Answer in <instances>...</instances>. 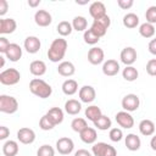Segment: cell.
Instances as JSON below:
<instances>
[{"label":"cell","instance_id":"e575fe53","mask_svg":"<svg viewBox=\"0 0 156 156\" xmlns=\"http://www.w3.org/2000/svg\"><path fill=\"white\" fill-rule=\"evenodd\" d=\"M71 127H72V129H73L76 133H80V132H83V130H84L87 127H89V126H88L85 118L76 117V118H73V121L71 122Z\"/></svg>","mask_w":156,"mask_h":156},{"label":"cell","instance_id":"2e32d148","mask_svg":"<svg viewBox=\"0 0 156 156\" xmlns=\"http://www.w3.org/2000/svg\"><path fill=\"white\" fill-rule=\"evenodd\" d=\"M34 22L39 27H48V26L51 24L52 17H51L49 11H46V10H38L34 13Z\"/></svg>","mask_w":156,"mask_h":156},{"label":"cell","instance_id":"e0dca14e","mask_svg":"<svg viewBox=\"0 0 156 156\" xmlns=\"http://www.w3.org/2000/svg\"><path fill=\"white\" fill-rule=\"evenodd\" d=\"M4 55L11 62H17L22 57V48L16 43H11Z\"/></svg>","mask_w":156,"mask_h":156},{"label":"cell","instance_id":"d6a6232c","mask_svg":"<svg viewBox=\"0 0 156 156\" xmlns=\"http://www.w3.org/2000/svg\"><path fill=\"white\" fill-rule=\"evenodd\" d=\"M56 30H57V33L61 35V38H63V37H67V35H69V34L72 33L73 27H72V23H69L68 21H61V22L57 24Z\"/></svg>","mask_w":156,"mask_h":156},{"label":"cell","instance_id":"ab89813d","mask_svg":"<svg viewBox=\"0 0 156 156\" xmlns=\"http://www.w3.org/2000/svg\"><path fill=\"white\" fill-rule=\"evenodd\" d=\"M39 127H40V129H43V130H51V129H54L55 124L49 119V117H48L46 115H44V116L39 119Z\"/></svg>","mask_w":156,"mask_h":156},{"label":"cell","instance_id":"60d3db41","mask_svg":"<svg viewBox=\"0 0 156 156\" xmlns=\"http://www.w3.org/2000/svg\"><path fill=\"white\" fill-rule=\"evenodd\" d=\"M145 18H146V22L147 23H151V24H155L156 23V5H152V6H150L146 10Z\"/></svg>","mask_w":156,"mask_h":156},{"label":"cell","instance_id":"52a82bcc","mask_svg":"<svg viewBox=\"0 0 156 156\" xmlns=\"http://www.w3.org/2000/svg\"><path fill=\"white\" fill-rule=\"evenodd\" d=\"M115 119L117 122V124L124 129H130L134 127V118L130 115V112L127 111H119L116 113Z\"/></svg>","mask_w":156,"mask_h":156},{"label":"cell","instance_id":"f6af8a7d","mask_svg":"<svg viewBox=\"0 0 156 156\" xmlns=\"http://www.w3.org/2000/svg\"><path fill=\"white\" fill-rule=\"evenodd\" d=\"M94 21H96V22H99L100 24H102L105 28H107L108 29V27L111 26V18L106 15V16H104V17H101V18H99V20H94Z\"/></svg>","mask_w":156,"mask_h":156},{"label":"cell","instance_id":"ac0fdd59","mask_svg":"<svg viewBox=\"0 0 156 156\" xmlns=\"http://www.w3.org/2000/svg\"><path fill=\"white\" fill-rule=\"evenodd\" d=\"M79 138L85 144H95L96 143V139H98L96 129L95 128H91V127H87L83 132L79 133Z\"/></svg>","mask_w":156,"mask_h":156},{"label":"cell","instance_id":"44dd1931","mask_svg":"<svg viewBox=\"0 0 156 156\" xmlns=\"http://www.w3.org/2000/svg\"><path fill=\"white\" fill-rule=\"evenodd\" d=\"M29 71L35 77H41L46 73V63L41 60H34L29 65Z\"/></svg>","mask_w":156,"mask_h":156},{"label":"cell","instance_id":"9c48e42d","mask_svg":"<svg viewBox=\"0 0 156 156\" xmlns=\"http://www.w3.org/2000/svg\"><path fill=\"white\" fill-rule=\"evenodd\" d=\"M136 57H138V54L133 46H126L119 54L121 62L124 63L126 66H133V63L136 61Z\"/></svg>","mask_w":156,"mask_h":156},{"label":"cell","instance_id":"7bdbcfd3","mask_svg":"<svg viewBox=\"0 0 156 156\" xmlns=\"http://www.w3.org/2000/svg\"><path fill=\"white\" fill-rule=\"evenodd\" d=\"M134 1L133 0H118L117 1V5L122 9V10H129L132 6H133Z\"/></svg>","mask_w":156,"mask_h":156},{"label":"cell","instance_id":"4dcf8cb0","mask_svg":"<svg viewBox=\"0 0 156 156\" xmlns=\"http://www.w3.org/2000/svg\"><path fill=\"white\" fill-rule=\"evenodd\" d=\"M72 27H73V30L85 32L87 27H88V21L84 16H76L72 21Z\"/></svg>","mask_w":156,"mask_h":156},{"label":"cell","instance_id":"30bf717a","mask_svg":"<svg viewBox=\"0 0 156 156\" xmlns=\"http://www.w3.org/2000/svg\"><path fill=\"white\" fill-rule=\"evenodd\" d=\"M78 96H79L80 102L91 104L96 98V91H95L94 87H91V85H83L78 91Z\"/></svg>","mask_w":156,"mask_h":156},{"label":"cell","instance_id":"83f0119b","mask_svg":"<svg viewBox=\"0 0 156 156\" xmlns=\"http://www.w3.org/2000/svg\"><path fill=\"white\" fill-rule=\"evenodd\" d=\"M123 26L129 28V29H133V28H136L139 26V16L135 15L134 12H129V13H126L123 16Z\"/></svg>","mask_w":156,"mask_h":156},{"label":"cell","instance_id":"681fc988","mask_svg":"<svg viewBox=\"0 0 156 156\" xmlns=\"http://www.w3.org/2000/svg\"><path fill=\"white\" fill-rule=\"evenodd\" d=\"M74 156H94V155L90 151L85 150V149H79L74 152Z\"/></svg>","mask_w":156,"mask_h":156},{"label":"cell","instance_id":"1f68e13d","mask_svg":"<svg viewBox=\"0 0 156 156\" xmlns=\"http://www.w3.org/2000/svg\"><path fill=\"white\" fill-rule=\"evenodd\" d=\"M139 34H140L143 38H146V39L152 38V37L155 35V27H154V24L147 23V22L141 23V24L139 26Z\"/></svg>","mask_w":156,"mask_h":156},{"label":"cell","instance_id":"f907efd6","mask_svg":"<svg viewBox=\"0 0 156 156\" xmlns=\"http://www.w3.org/2000/svg\"><path fill=\"white\" fill-rule=\"evenodd\" d=\"M150 146L154 151H156V135H152V138L150 140Z\"/></svg>","mask_w":156,"mask_h":156},{"label":"cell","instance_id":"4fadbf2b","mask_svg":"<svg viewBox=\"0 0 156 156\" xmlns=\"http://www.w3.org/2000/svg\"><path fill=\"white\" fill-rule=\"evenodd\" d=\"M104 58H105V52L99 46H93L91 49H89L88 51V61L91 63V65H100L104 62Z\"/></svg>","mask_w":156,"mask_h":156},{"label":"cell","instance_id":"816d5d0a","mask_svg":"<svg viewBox=\"0 0 156 156\" xmlns=\"http://www.w3.org/2000/svg\"><path fill=\"white\" fill-rule=\"evenodd\" d=\"M40 4V0H35V1H32V0H28V5L30 7H37L38 5Z\"/></svg>","mask_w":156,"mask_h":156},{"label":"cell","instance_id":"f546056e","mask_svg":"<svg viewBox=\"0 0 156 156\" xmlns=\"http://www.w3.org/2000/svg\"><path fill=\"white\" fill-rule=\"evenodd\" d=\"M122 77L127 82H134L139 77V72L134 66H126L122 71Z\"/></svg>","mask_w":156,"mask_h":156},{"label":"cell","instance_id":"d4e9b609","mask_svg":"<svg viewBox=\"0 0 156 156\" xmlns=\"http://www.w3.org/2000/svg\"><path fill=\"white\" fill-rule=\"evenodd\" d=\"M45 115L49 117V119H50L55 126H57V124L62 123L63 117H65L63 111H62L60 107H51V108H50Z\"/></svg>","mask_w":156,"mask_h":156},{"label":"cell","instance_id":"7a4b0ae2","mask_svg":"<svg viewBox=\"0 0 156 156\" xmlns=\"http://www.w3.org/2000/svg\"><path fill=\"white\" fill-rule=\"evenodd\" d=\"M29 90L33 95H35L40 99H46L52 94L51 85L48 84L41 78H33L29 82Z\"/></svg>","mask_w":156,"mask_h":156},{"label":"cell","instance_id":"7c38bea8","mask_svg":"<svg viewBox=\"0 0 156 156\" xmlns=\"http://www.w3.org/2000/svg\"><path fill=\"white\" fill-rule=\"evenodd\" d=\"M23 48L29 54H37L40 50V48H41L40 39L38 37H35V35H29V37H27L24 39Z\"/></svg>","mask_w":156,"mask_h":156},{"label":"cell","instance_id":"d6986e66","mask_svg":"<svg viewBox=\"0 0 156 156\" xmlns=\"http://www.w3.org/2000/svg\"><path fill=\"white\" fill-rule=\"evenodd\" d=\"M124 144H126V146H127V149L129 151H136L141 146V140H140V138L136 134L129 133L124 138Z\"/></svg>","mask_w":156,"mask_h":156},{"label":"cell","instance_id":"ba28073f","mask_svg":"<svg viewBox=\"0 0 156 156\" xmlns=\"http://www.w3.org/2000/svg\"><path fill=\"white\" fill-rule=\"evenodd\" d=\"M74 149V143L68 136H62L56 141V150L60 155H69Z\"/></svg>","mask_w":156,"mask_h":156},{"label":"cell","instance_id":"8992f818","mask_svg":"<svg viewBox=\"0 0 156 156\" xmlns=\"http://www.w3.org/2000/svg\"><path fill=\"white\" fill-rule=\"evenodd\" d=\"M121 105H122V108L123 111H127V112H134L139 108L140 106V99L136 94H127L124 95V98L122 99L121 101Z\"/></svg>","mask_w":156,"mask_h":156},{"label":"cell","instance_id":"9a60e30c","mask_svg":"<svg viewBox=\"0 0 156 156\" xmlns=\"http://www.w3.org/2000/svg\"><path fill=\"white\" fill-rule=\"evenodd\" d=\"M119 72V63L117 60L108 58L107 61H104L102 63V73L107 77H113L118 74Z\"/></svg>","mask_w":156,"mask_h":156},{"label":"cell","instance_id":"484cf974","mask_svg":"<svg viewBox=\"0 0 156 156\" xmlns=\"http://www.w3.org/2000/svg\"><path fill=\"white\" fill-rule=\"evenodd\" d=\"M4 156H17L18 154V143L16 140H6L2 144Z\"/></svg>","mask_w":156,"mask_h":156},{"label":"cell","instance_id":"ffe728a7","mask_svg":"<svg viewBox=\"0 0 156 156\" xmlns=\"http://www.w3.org/2000/svg\"><path fill=\"white\" fill-rule=\"evenodd\" d=\"M17 23L13 18H1L0 20V34H11L16 30Z\"/></svg>","mask_w":156,"mask_h":156},{"label":"cell","instance_id":"4316f807","mask_svg":"<svg viewBox=\"0 0 156 156\" xmlns=\"http://www.w3.org/2000/svg\"><path fill=\"white\" fill-rule=\"evenodd\" d=\"M84 113H85V118L89 119V121H91L93 123L102 116L101 108H100L99 106H96V105H90V106H88V107L85 108V112H84Z\"/></svg>","mask_w":156,"mask_h":156},{"label":"cell","instance_id":"c3c4849f","mask_svg":"<svg viewBox=\"0 0 156 156\" xmlns=\"http://www.w3.org/2000/svg\"><path fill=\"white\" fill-rule=\"evenodd\" d=\"M9 10V4L6 0H0V16H4Z\"/></svg>","mask_w":156,"mask_h":156},{"label":"cell","instance_id":"7dc6e473","mask_svg":"<svg viewBox=\"0 0 156 156\" xmlns=\"http://www.w3.org/2000/svg\"><path fill=\"white\" fill-rule=\"evenodd\" d=\"M147 49H149V52L151 55H155L156 56V38L151 39L149 41V45H147Z\"/></svg>","mask_w":156,"mask_h":156},{"label":"cell","instance_id":"836d02e7","mask_svg":"<svg viewBox=\"0 0 156 156\" xmlns=\"http://www.w3.org/2000/svg\"><path fill=\"white\" fill-rule=\"evenodd\" d=\"M111 126H112V122L110 119V117L102 115L99 119H96L94 122V127L99 130H107V129H111Z\"/></svg>","mask_w":156,"mask_h":156},{"label":"cell","instance_id":"3957f363","mask_svg":"<svg viewBox=\"0 0 156 156\" xmlns=\"http://www.w3.org/2000/svg\"><path fill=\"white\" fill-rule=\"evenodd\" d=\"M18 110V101L11 95H0V111L2 113L12 115Z\"/></svg>","mask_w":156,"mask_h":156},{"label":"cell","instance_id":"ee69618b","mask_svg":"<svg viewBox=\"0 0 156 156\" xmlns=\"http://www.w3.org/2000/svg\"><path fill=\"white\" fill-rule=\"evenodd\" d=\"M10 41L5 38V37H0V52L1 54H5L6 52V50H7V48L10 46Z\"/></svg>","mask_w":156,"mask_h":156},{"label":"cell","instance_id":"74e56055","mask_svg":"<svg viewBox=\"0 0 156 156\" xmlns=\"http://www.w3.org/2000/svg\"><path fill=\"white\" fill-rule=\"evenodd\" d=\"M108 138L111 141H115V143H118L123 139V132L121 128H111L110 132H108Z\"/></svg>","mask_w":156,"mask_h":156},{"label":"cell","instance_id":"603a6c76","mask_svg":"<svg viewBox=\"0 0 156 156\" xmlns=\"http://www.w3.org/2000/svg\"><path fill=\"white\" fill-rule=\"evenodd\" d=\"M82 110V102L76 99H69L65 102V111L71 116H76Z\"/></svg>","mask_w":156,"mask_h":156},{"label":"cell","instance_id":"5b68a950","mask_svg":"<svg viewBox=\"0 0 156 156\" xmlns=\"http://www.w3.org/2000/svg\"><path fill=\"white\" fill-rule=\"evenodd\" d=\"M91 154L94 156H117L116 149L104 141H99L93 144L91 146Z\"/></svg>","mask_w":156,"mask_h":156},{"label":"cell","instance_id":"f1b7e54d","mask_svg":"<svg viewBox=\"0 0 156 156\" xmlns=\"http://www.w3.org/2000/svg\"><path fill=\"white\" fill-rule=\"evenodd\" d=\"M62 91L65 95H74L77 91H78V83L77 80L74 79H66L63 83H62Z\"/></svg>","mask_w":156,"mask_h":156},{"label":"cell","instance_id":"b9f144b4","mask_svg":"<svg viewBox=\"0 0 156 156\" xmlns=\"http://www.w3.org/2000/svg\"><path fill=\"white\" fill-rule=\"evenodd\" d=\"M146 72L149 76L156 77V58H151L146 63Z\"/></svg>","mask_w":156,"mask_h":156},{"label":"cell","instance_id":"5bb4252c","mask_svg":"<svg viewBox=\"0 0 156 156\" xmlns=\"http://www.w3.org/2000/svg\"><path fill=\"white\" fill-rule=\"evenodd\" d=\"M89 15L94 18V20H99L104 16H106V6L104 2L101 1H94L90 4L89 6Z\"/></svg>","mask_w":156,"mask_h":156},{"label":"cell","instance_id":"cb8c5ba5","mask_svg":"<svg viewBox=\"0 0 156 156\" xmlns=\"http://www.w3.org/2000/svg\"><path fill=\"white\" fill-rule=\"evenodd\" d=\"M155 129H156V126L151 119H143L139 123V132H140V134H143L145 136L154 135Z\"/></svg>","mask_w":156,"mask_h":156},{"label":"cell","instance_id":"f5cc1de1","mask_svg":"<svg viewBox=\"0 0 156 156\" xmlns=\"http://www.w3.org/2000/svg\"><path fill=\"white\" fill-rule=\"evenodd\" d=\"M4 65H5V57H4V56H0V67L2 68Z\"/></svg>","mask_w":156,"mask_h":156},{"label":"cell","instance_id":"8d00e7d4","mask_svg":"<svg viewBox=\"0 0 156 156\" xmlns=\"http://www.w3.org/2000/svg\"><path fill=\"white\" fill-rule=\"evenodd\" d=\"M37 156H55V149L49 144H44L38 149Z\"/></svg>","mask_w":156,"mask_h":156},{"label":"cell","instance_id":"d590c367","mask_svg":"<svg viewBox=\"0 0 156 156\" xmlns=\"http://www.w3.org/2000/svg\"><path fill=\"white\" fill-rule=\"evenodd\" d=\"M83 39H84V43H87V44H89V45H95L99 40H100V38L89 28V29H87L84 33H83Z\"/></svg>","mask_w":156,"mask_h":156},{"label":"cell","instance_id":"7402d4cb","mask_svg":"<svg viewBox=\"0 0 156 156\" xmlns=\"http://www.w3.org/2000/svg\"><path fill=\"white\" fill-rule=\"evenodd\" d=\"M57 72L62 77H71L76 73V67L71 61H62L57 66Z\"/></svg>","mask_w":156,"mask_h":156},{"label":"cell","instance_id":"6da1fadb","mask_svg":"<svg viewBox=\"0 0 156 156\" xmlns=\"http://www.w3.org/2000/svg\"><path fill=\"white\" fill-rule=\"evenodd\" d=\"M67 51V40L63 38L54 39L49 50H48V58L51 62H62Z\"/></svg>","mask_w":156,"mask_h":156},{"label":"cell","instance_id":"8fae6325","mask_svg":"<svg viewBox=\"0 0 156 156\" xmlns=\"http://www.w3.org/2000/svg\"><path fill=\"white\" fill-rule=\"evenodd\" d=\"M17 140L24 145L33 144L35 140V132L30 128L23 127V128L18 129V132H17Z\"/></svg>","mask_w":156,"mask_h":156},{"label":"cell","instance_id":"277c9868","mask_svg":"<svg viewBox=\"0 0 156 156\" xmlns=\"http://www.w3.org/2000/svg\"><path fill=\"white\" fill-rule=\"evenodd\" d=\"M21 73L16 68H7L0 73V83L4 85H15L20 82Z\"/></svg>","mask_w":156,"mask_h":156},{"label":"cell","instance_id":"bcb514c9","mask_svg":"<svg viewBox=\"0 0 156 156\" xmlns=\"http://www.w3.org/2000/svg\"><path fill=\"white\" fill-rule=\"evenodd\" d=\"M10 136V129L5 126H0V140H6Z\"/></svg>","mask_w":156,"mask_h":156},{"label":"cell","instance_id":"f35d334b","mask_svg":"<svg viewBox=\"0 0 156 156\" xmlns=\"http://www.w3.org/2000/svg\"><path fill=\"white\" fill-rule=\"evenodd\" d=\"M90 29H91L99 38L104 37V35L106 34V32H107V28H105L102 24H100V23L96 22V21H93V23H91V26H90Z\"/></svg>","mask_w":156,"mask_h":156}]
</instances>
